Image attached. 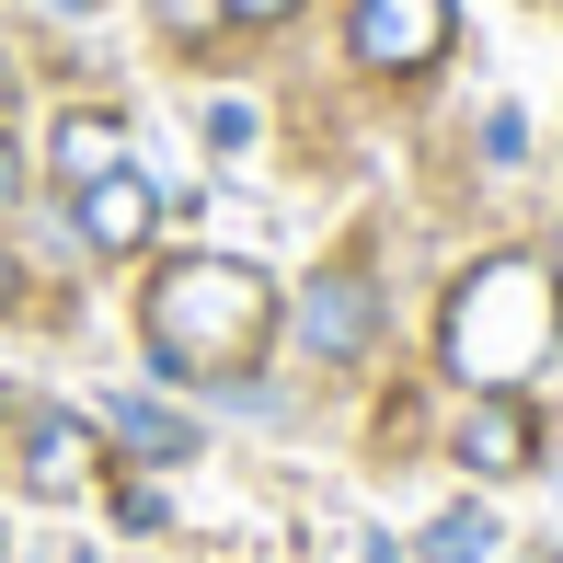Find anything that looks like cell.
I'll return each mask as SVG.
<instances>
[{
  "label": "cell",
  "mask_w": 563,
  "mask_h": 563,
  "mask_svg": "<svg viewBox=\"0 0 563 563\" xmlns=\"http://www.w3.org/2000/svg\"><path fill=\"white\" fill-rule=\"evenodd\" d=\"M139 345L173 391H253L288 345V288L253 253H162L139 288Z\"/></svg>",
  "instance_id": "cell-1"
},
{
  "label": "cell",
  "mask_w": 563,
  "mask_h": 563,
  "mask_svg": "<svg viewBox=\"0 0 563 563\" xmlns=\"http://www.w3.org/2000/svg\"><path fill=\"white\" fill-rule=\"evenodd\" d=\"M552 334H563V288H552L541 253H483V265L449 288V311H438V356H449V379H472V391H518V379L552 356Z\"/></svg>",
  "instance_id": "cell-2"
},
{
  "label": "cell",
  "mask_w": 563,
  "mask_h": 563,
  "mask_svg": "<svg viewBox=\"0 0 563 563\" xmlns=\"http://www.w3.org/2000/svg\"><path fill=\"white\" fill-rule=\"evenodd\" d=\"M379 334H391V288L368 276V253H334V265L299 276V299H288V345L311 356V368H368Z\"/></svg>",
  "instance_id": "cell-3"
},
{
  "label": "cell",
  "mask_w": 563,
  "mask_h": 563,
  "mask_svg": "<svg viewBox=\"0 0 563 563\" xmlns=\"http://www.w3.org/2000/svg\"><path fill=\"white\" fill-rule=\"evenodd\" d=\"M460 46V0H345V58L368 81H438Z\"/></svg>",
  "instance_id": "cell-4"
},
{
  "label": "cell",
  "mask_w": 563,
  "mask_h": 563,
  "mask_svg": "<svg viewBox=\"0 0 563 563\" xmlns=\"http://www.w3.org/2000/svg\"><path fill=\"white\" fill-rule=\"evenodd\" d=\"M12 472H23V495H35V506H69V495H92V483L115 472V449H104V426L69 415V402H23Z\"/></svg>",
  "instance_id": "cell-5"
},
{
  "label": "cell",
  "mask_w": 563,
  "mask_h": 563,
  "mask_svg": "<svg viewBox=\"0 0 563 563\" xmlns=\"http://www.w3.org/2000/svg\"><path fill=\"white\" fill-rule=\"evenodd\" d=\"M69 230H81L92 253H150L162 242V185H150L139 162L92 173V185H69Z\"/></svg>",
  "instance_id": "cell-6"
},
{
  "label": "cell",
  "mask_w": 563,
  "mask_h": 563,
  "mask_svg": "<svg viewBox=\"0 0 563 563\" xmlns=\"http://www.w3.org/2000/svg\"><path fill=\"white\" fill-rule=\"evenodd\" d=\"M449 449H460V472L518 483L529 460H541V402H529V391H472V415L449 426Z\"/></svg>",
  "instance_id": "cell-7"
},
{
  "label": "cell",
  "mask_w": 563,
  "mask_h": 563,
  "mask_svg": "<svg viewBox=\"0 0 563 563\" xmlns=\"http://www.w3.org/2000/svg\"><path fill=\"white\" fill-rule=\"evenodd\" d=\"M115 162H126V115L69 104L58 126H46V173H58V196H69V185H92V173H115Z\"/></svg>",
  "instance_id": "cell-8"
},
{
  "label": "cell",
  "mask_w": 563,
  "mask_h": 563,
  "mask_svg": "<svg viewBox=\"0 0 563 563\" xmlns=\"http://www.w3.org/2000/svg\"><path fill=\"white\" fill-rule=\"evenodd\" d=\"M104 449H115V460H150V472H173V460H196L208 438H196L173 402H115V415H104Z\"/></svg>",
  "instance_id": "cell-9"
},
{
  "label": "cell",
  "mask_w": 563,
  "mask_h": 563,
  "mask_svg": "<svg viewBox=\"0 0 563 563\" xmlns=\"http://www.w3.org/2000/svg\"><path fill=\"white\" fill-rule=\"evenodd\" d=\"M415 563H495V518H483V495H460L449 518L415 541Z\"/></svg>",
  "instance_id": "cell-10"
},
{
  "label": "cell",
  "mask_w": 563,
  "mask_h": 563,
  "mask_svg": "<svg viewBox=\"0 0 563 563\" xmlns=\"http://www.w3.org/2000/svg\"><path fill=\"white\" fill-rule=\"evenodd\" d=\"M150 23H162L173 46H208V35H230V12H219V0H150Z\"/></svg>",
  "instance_id": "cell-11"
},
{
  "label": "cell",
  "mask_w": 563,
  "mask_h": 563,
  "mask_svg": "<svg viewBox=\"0 0 563 563\" xmlns=\"http://www.w3.org/2000/svg\"><path fill=\"white\" fill-rule=\"evenodd\" d=\"M104 495H115V529H173V506L150 495V483L126 472V460H115V472H104Z\"/></svg>",
  "instance_id": "cell-12"
},
{
  "label": "cell",
  "mask_w": 563,
  "mask_h": 563,
  "mask_svg": "<svg viewBox=\"0 0 563 563\" xmlns=\"http://www.w3.org/2000/svg\"><path fill=\"white\" fill-rule=\"evenodd\" d=\"M219 12H230V23H288L299 0H219Z\"/></svg>",
  "instance_id": "cell-13"
},
{
  "label": "cell",
  "mask_w": 563,
  "mask_h": 563,
  "mask_svg": "<svg viewBox=\"0 0 563 563\" xmlns=\"http://www.w3.org/2000/svg\"><path fill=\"white\" fill-rule=\"evenodd\" d=\"M12 196H23V150L0 139V208H12Z\"/></svg>",
  "instance_id": "cell-14"
},
{
  "label": "cell",
  "mask_w": 563,
  "mask_h": 563,
  "mask_svg": "<svg viewBox=\"0 0 563 563\" xmlns=\"http://www.w3.org/2000/svg\"><path fill=\"white\" fill-rule=\"evenodd\" d=\"M12 426H23V391L0 379V460H12Z\"/></svg>",
  "instance_id": "cell-15"
},
{
  "label": "cell",
  "mask_w": 563,
  "mask_h": 563,
  "mask_svg": "<svg viewBox=\"0 0 563 563\" xmlns=\"http://www.w3.org/2000/svg\"><path fill=\"white\" fill-rule=\"evenodd\" d=\"M0 311H23V265H12V253H0Z\"/></svg>",
  "instance_id": "cell-16"
},
{
  "label": "cell",
  "mask_w": 563,
  "mask_h": 563,
  "mask_svg": "<svg viewBox=\"0 0 563 563\" xmlns=\"http://www.w3.org/2000/svg\"><path fill=\"white\" fill-rule=\"evenodd\" d=\"M0 139H12V69H0Z\"/></svg>",
  "instance_id": "cell-17"
},
{
  "label": "cell",
  "mask_w": 563,
  "mask_h": 563,
  "mask_svg": "<svg viewBox=\"0 0 563 563\" xmlns=\"http://www.w3.org/2000/svg\"><path fill=\"white\" fill-rule=\"evenodd\" d=\"M541 265H552V288H563V242H552V253H541Z\"/></svg>",
  "instance_id": "cell-18"
}]
</instances>
